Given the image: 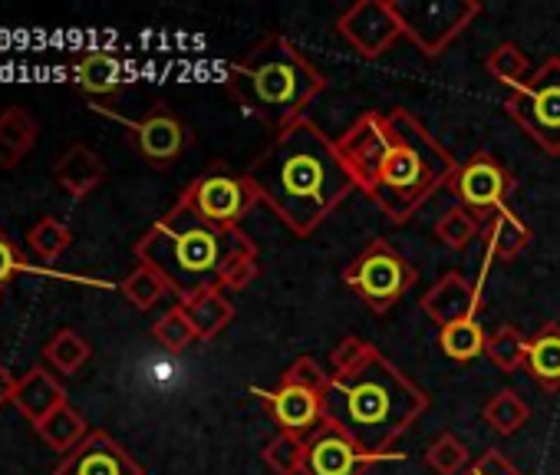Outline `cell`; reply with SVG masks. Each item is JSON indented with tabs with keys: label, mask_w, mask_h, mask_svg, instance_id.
<instances>
[{
	"label": "cell",
	"mask_w": 560,
	"mask_h": 475,
	"mask_svg": "<svg viewBox=\"0 0 560 475\" xmlns=\"http://www.w3.org/2000/svg\"><path fill=\"white\" fill-rule=\"evenodd\" d=\"M393 14L429 57H439L478 14L475 0H389Z\"/></svg>",
	"instance_id": "52a82bcc"
},
{
	"label": "cell",
	"mask_w": 560,
	"mask_h": 475,
	"mask_svg": "<svg viewBox=\"0 0 560 475\" xmlns=\"http://www.w3.org/2000/svg\"><path fill=\"white\" fill-rule=\"evenodd\" d=\"M337 149L357 188L399 224L455 178L452 155L406 109L360 116Z\"/></svg>",
	"instance_id": "6da1fadb"
},
{
	"label": "cell",
	"mask_w": 560,
	"mask_h": 475,
	"mask_svg": "<svg viewBox=\"0 0 560 475\" xmlns=\"http://www.w3.org/2000/svg\"><path fill=\"white\" fill-rule=\"evenodd\" d=\"M152 337H155L165 350H172V354H178V350H185V347H191V344L198 340V337H195V327L188 324V317H185V311H182V304H175L172 311H165V314L155 321Z\"/></svg>",
	"instance_id": "836d02e7"
},
{
	"label": "cell",
	"mask_w": 560,
	"mask_h": 475,
	"mask_svg": "<svg viewBox=\"0 0 560 475\" xmlns=\"http://www.w3.org/2000/svg\"><path fill=\"white\" fill-rule=\"evenodd\" d=\"M14 390H18V380H14V373L0 363V406H8V403H14Z\"/></svg>",
	"instance_id": "f35d334b"
},
{
	"label": "cell",
	"mask_w": 560,
	"mask_h": 475,
	"mask_svg": "<svg viewBox=\"0 0 560 475\" xmlns=\"http://www.w3.org/2000/svg\"><path fill=\"white\" fill-rule=\"evenodd\" d=\"M54 475H142V468L109 432L96 429L60 459Z\"/></svg>",
	"instance_id": "7c38bea8"
},
{
	"label": "cell",
	"mask_w": 560,
	"mask_h": 475,
	"mask_svg": "<svg viewBox=\"0 0 560 475\" xmlns=\"http://www.w3.org/2000/svg\"><path fill=\"white\" fill-rule=\"evenodd\" d=\"M244 178L257 201H267L301 238H307L357 188L337 142L307 119L280 129Z\"/></svg>",
	"instance_id": "3957f363"
},
{
	"label": "cell",
	"mask_w": 560,
	"mask_h": 475,
	"mask_svg": "<svg viewBox=\"0 0 560 475\" xmlns=\"http://www.w3.org/2000/svg\"><path fill=\"white\" fill-rule=\"evenodd\" d=\"M44 357H47L60 373H80L83 363L93 357V347H90V340H86L83 334H77V331H60V334L50 337Z\"/></svg>",
	"instance_id": "f546056e"
},
{
	"label": "cell",
	"mask_w": 560,
	"mask_h": 475,
	"mask_svg": "<svg viewBox=\"0 0 560 475\" xmlns=\"http://www.w3.org/2000/svg\"><path fill=\"white\" fill-rule=\"evenodd\" d=\"M481 419L501 432V436H514L527 419H530V406L514 393V390H501L494 393L485 406H481Z\"/></svg>",
	"instance_id": "484cf974"
},
{
	"label": "cell",
	"mask_w": 560,
	"mask_h": 475,
	"mask_svg": "<svg viewBox=\"0 0 560 475\" xmlns=\"http://www.w3.org/2000/svg\"><path fill=\"white\" fill-rule=\"evenodd\" d=\"M119 123L129 129V136H132L136 149L142 152V159L149 165H159V169L168 165V162H175L182 155L185 142H188V129L165 106H155L139 123H129V119H119Z\"/></svg>",
	"instance_id": "4fadbf2b"
},
{
	"label": "cell",
	"mask_w": 560,
	"mask_h": 475,
	"mask_svg": "<svg viewBox=\"0 0 560 475\" xmlns=\"http://www.w3.org/2000/svg\"><path fill=\"white\" fill-rule=\"evenodd\" d=\"M439 344H442V354L452 357V360H475L485 354V344H488V334L481 331L478 317H465V321H455L448 327L439 331Z\"/></svg>",
	"instance_id": "d4e9b609"
},
{
	"label": "cell",
	"mask_w": 560,
	"mask_h": 475,
	"mask_svg": "<svg viewBox=\"0 0 560 475\" xmlns=\"http://www.w3.org/2000/svg\"><path fill=\"white\" fill-rule=\"evenodd\" d=\"M504 109L547 152H560V60H544L527 80L511 86Z\"/></svg>",
	"instance_id": "8992f818"
},
{
	"label": "cell",
	"mask_w": 560,
	"mask_h": 475,
	"mask_svg": "<svg viewBox=\"0 0 560 475\" xmlns=\"http://www.w3.org/2000/svg\"><path fill=\"white\" fill-rule=\"evenodd\" d=\"M340 34L347 37V44L357 54L380 57L402 34V24L393 14V4H383V0H363V4L350 8L340 18Z\"/></svg>",
	"instance_id": "8fae6325"
},
{
	"label": "cell",
	"mask_w": 560,
	"mask_h": 475,
	"mask_svg": "<svg viewBox=\"0 0 560 475\" xmlns=\"http://www.w3.org/2000/svg\"><path fill=\"white\" fill-rule=\"evenodd\" d=\"M178 304H182L188 324L195 327V337L198 340L218 337L231 324V314H234V308L224 298V291H198V294H191V298H185Z\"/></svg>",
	"instance_id": "ffe728a7"
},
{
	"label": "cell",
	"mask_w": 560,
	"mask_h": 475,
	"mask_svg": "<svg viewBox=\"0 0 560 475\" xmlns=\"http://www.w3.org/2000/svg\"><path fill=\"white\" fill-rule=\"evenodd\" d=\"M228 86L254 116L277 126H291L324 90V77L291 40L270 37L257 44L247 57L231 63Z\"/></svg>",
	"instance_id": "5b68a950"
},
{
	"label": "cell",
	"mask_w": 560,
	"mask_h": 475,
	"mask_svg": "<svg viewBox=\"0 0 560 475\" xmlns=\"http://www.w3.org/2000/svg\"><path fill=\"white\" fill-rule=\"evenodd\" d=\"M54 175H57V185H60L70 198H77V201H80V198L93 195V192L103 185V178H106V165H103L100 152H93L90 146L77 142V146H70V149L60 155V162H57Z\"/></svg>",
	"instance_id": "ac0fdd59"
},
{
	"label": "cell",
	"mask_w": 560,
	"mask_h": 475,
	"mask_svg": "<svg viewBox=\"0 0 560 475\" xmlns=\"http://www.w3.org/2000/svg\"><path fill=\"white\" fill-rule=\"evenodd\" d=\"M34 432L50 445V449H57V452H73L86 436H90V429H86V419H83V413L80 409H73L70 403H63V406H57L40 426H34Z\"/></svg>",
	"instance_id": "7402d4cb"
},
{
	"label": "cell",
	"mask_w": 560,
	"mask_h": 475,
	"mask_svg": "<svg viewBox=\"0 0 560 475\" xmlns=\"http://www.w3.org/2000/svg\"><path fill=\"white\" fill-rule=\"evenodd\" d=\"M188 211H195L201 221L218 224V228H237V221L250 211V205L257 201L254 188L247 178H234V175H201L195 178L182 198H178Z\"/></svg>",
	"instance_id": "9c48e42d"
},
{
	"label": "cell",
	"mask_w": 560,
	"mask_h": 475,
	"mask_svg": "<svg viewBox=\"0 0 560 475\" xmlns=\"http://www.w3.org/2000/svg\"><path fill=\"white\" fill-rule=\"evenodd\" d=\"M327 376H330V373H327L314 357H298V360L288 367V373H284V380H280V383H291V386H304V390L324 393Z\"/></svg>",
	"instance_id": "d590c367"
},
{
	"label": "cell",
	"mask_w": 560,
	"mask_h": 475,
	"mask_svg": "<svg viewBox=\"0 0 560 475\" xmlns=\"http://www.w3.org/2000/svg\"><path fill=\"white\" fill-rule=\"evenodd\" d=\"M254 393L264 396V403L270 406L280 432L311 436L324 422V399L314 390L280 383V390H273V393H264V390H254Z\"/></svg>",
	"instance_id": "9a60e30c"
},
{
	"label": "cell",
	"mask_w": 560,
	"mask_h": 475,
	"mask_svg": "<svg viewBox=\"0 0 560 475\" xmlns=\"http://www.w3.org/2000/svg\"><path fill=\"white\" fill-rule=\"evenodd\" d=\"M527 344H530V340H527L517 327L504 324V327H498V331L488 337L485 354L491 357L494 367H501L504 373H514V370L527 367Z\"/></svg>",
	"instance_id": "f1b7e54d"
},
{
	"label": "cell",
	"mask_w": 560,
	"mask_h": 475,
	"mask_svg": "<svg viewBox=\"0 0 560 475\" xmlns=\"http://www.w3.org/2000/svg\"><path fill=\"white\" fill-rule=\"evenodd\" d=\"M488 73H491L501 86H517L521 80L530 77V63H527V57L521 54V47L504 44V47H498V50L488 57Z\"/></svg>",
	"instance_id": "e575fe53"
},
{
	"label": "cell",
	"mask_w": 560,
	"mask_h": 475,
	"mask_svg": "<svg viewBox=\"0 0 560 475\" xmlns=\"http://www.w3.org/2000/svg\"><path fill=\"white\" fill-rule=\"evenodd\" d=\"M425 462H429V468L439 472V475H462V472L471 465V455H468V449H465V442H462L458 436L442 432V436L429 445Z\"/></svg>",
	"instance_id": "d6a6232c"
},
{
	"label": "cell",
	"mask_w": 560,
	"mask_h": 475,
	"mask_svg": "<svg viewBox=\"0 0 560 475\" xmlns=\"http://www.w3.org/2000/svg\"><path fill=\"white\" fill-rule=\"evenodd\" d=\"M27 245H31V252H34L40 262H57V258L73 245V231H70L60 218L47 215L44 221H37V224L31 228Z\"/></svg>",
	"instance_id": "4dcf8cb0"
},
{
	"label": "cell",
	"mask_w": 560,
	"mask_h": 475,
	"mask_svg": "<svg viewBox=\"0 0 560 475\" xmlns=\"http://www.w3.org/2000/svg\"><path fill=\"white\" fill-rule=\"evenodd\" d=\"M304 439H307L304 475H360L363 465H370V462H396V459L402 462L406 459V455H370V452L357 449L327 419Z\"/></svg>",
	"instance_id": "30bf717a"
},
{
	"label": "cell",
	"mask_w": 560,
	"mask_h": 475,
	"mask_svg": "<svg viewBox=\"0 0 560 475\" xmlns=\"http://www.w3.org/2000/svg\"><path fill=\"white\" fill-rule=\"evenodd\" d=\"M478 234H481V218H478L471 208H465V205L448 208V211L435 221V238H439V242H442L445 248H452V252L468 248Z\"/></svg>",
	"instance_id": "4316f807"
},
{
	"label": "cell",
	"mask_w": 560,
	"mask_h": 475,
	"mask_svg": "<svg viewBox=\"0 0 560 475\" xmlns=\"http://www.w3.org/2000/svg\"><path fill=\"white\" fill-rule=\"evenodd\" d=\"M458 195L465 201V208L471 211H504V195L511 188L508 172L491 159V155H475L458 175H455Z\"/></svg>",
	"instance_id": "5bb4252c"
},
{
	"label": "cell",
	"mask_w": 560,
	"mask_h": 475,
	"mask_svg": "<svg viewBox=\"0 0 560 475\" xmlns=\"http://www.w3.org/2000/svg\"><path fill=\"white\" fill-rule=\"evenodd\" d=\"M478 304H481V285H471L458 271L445 275L422 294V311H425V317H432L439 324V331L455 321L478 317Z\"/></svg>",
	"instance_id": "2e32d148"
},
{
	"label": "cell",
	"mask_w": 560,
	"mask_h": 475,
	"mask_svg": "<svg viewBox=\"0 0 560 475\" xmlns=\"http://www.w3.org/2000/svg\"><path fill=\"white\" fill-rule=\"evenodd\" d=\"M119 291H122L126 301L136 304L139 311H149V308H155L165 294H172V288L165 285V278H162L155 268H149V265H139V268L122 281Z\"/></svg>",
	"instance_id": "1f68e13d"
},
{
	"label": "cell",
	"mask_w": 560,
	"mask_h": 475,
	"mask_svg": "<svg viewBox=\"0 0 560 475\" xmlns=\"http://www.w3.org/2000/svg\"><path fill=\"white\" fill-rule=\"evenodd\" d=\"M63 403H67V390H63V383H60L50 370L34 367V370H27V373L18 380L14 406L21 409V416H24L27 422L40 426V422H44L57 406H63Z\"/></svg>",
	"instance_id": "e0dca14e"
},
{
	"label": "cell",
	"mask_w": 560,
	"mask_h": 475,
	"mask_svg": "<svg viewBox=\"0 0 560 475\" xmlns=\"http://www.w3.org/2000/svg\"><path fill=\"white\" fill-rule=\"evenodd\" d=\"M343 281L373 308V311H389L416 281L412 265L396 255L386 242H373L347 271Z\"/></svg>",
	"instance_id": "ba28073f"
},
{
	"label": "cell",
	"mask_w": 560,
	"mask_h": 475,
	"mask_svg": "<svg viewBox=\"0 0 560 475\" xmlns=\"http://www.w3.org/2000/svg\"><path fill=\"white\" fill-rule=\"evenodd\" d=\"M24 268H27V258L14 245V238L8 231H0V288L11 285Z\"/></svg>",
	"instance_id": "8d00e7d4"
},
{
	"label": "cell",
	"mask_w": 560,
	"mask_h": 475,
	"mask_svg": "<svg viewBox=\"0 0 560 475\" xmlns=\"http://www.w3.org/2000/svg\"><path fill=\"white\" fill-rule=\"evenodd\" d=\"M37 146V123L27 109L11 106L0 113V169H18Z\"/></svg>",
	"instance_id": "d6986e66"
},
{
	"label": "cell",
	"mask_w": 560,
	"mask_h": 475,
	"mask_svg": "<svg viewBox=\"0 0 560 475\" xmlns=\"http://www.w3.org/2000/svg\"><path fill=\"white\" fill-rule=\"evenodd\" d=\"M327 373L324 419L370 455H402L389 449L429 409L425 393L360 337L337 344Z\"/></svg>",
	"instance_id": "7a4b0ae2"
},
{
	"label": "cell",
	"mask_w": 560,
	"mask_h": 475,
	"mask_svg": "<svg viewBox=\"0 0 560 475\" xmlns=\"http://www.w3.org/2000/svg\"><path fill=\"white\" fill-rule=\"evenodd\" d=\"M77 83L90 93V96H106L116 93L122 83V63L113 54H86L77 60L73 67Z\"/></svg>",
	"instance_id": "cb8c5ba5"
},
{
	"label": "cell",
	"mask_w": 560,
	"mask_h": 475,
	"mask_svg": "<svg viewBox=\"0 0 560 475\" xmlns=\"http://www.w3.org/2000/svg\"><path fill=\"white\" fill-rule=\"evenodd\" d=\"M462 475H524L514 468L511 459H504L501 452H485L481 459H471V465Z\"/></svg>",
	"instance_id": "74e56055"
},
{
	"label": "cell",
	"mask_w": 560,
	"mask_h": 475,
	"mask_svg": "<svg viewBox=\"0 0 560 475\" xmlns=\"http://www.w3.org/2000/svg\"><path fill=\"white\" fill-rule=\"evenodd\" d=\"M527 370L534 373V380L540 386H547V390L560 386V327L557 324H547L530 337Z\"/></svg>",
	"instance_id": "44dd1931"
},
{
	"label": "cell",
	"mask_w": 560,
	"mask_h": 475,
	"mask_svg": "<svg viewBox=\"0 0 560 475\" xmlns=\"http://www.w3.org/2000/svg\"><path fill=\"white\" fill-rule=\"evenodd\" d=\"M304 459H307V439L294 432H277L264 449V462L273 475L304 472Z\"/></svg>",
	"instance_id": "83f0119b"
},
{
	"label": "cell",
	"mask_w": 560,
	"mask_h": 475,
	"mask_svg": "<svg viewBox=\"0 0 560 475\" xmlns=\"http://www.w3.org/2000/svg\"><path fill=\"white\" fill-rule=\"evenodd\" d=\"M527 242H530V231L524 228V221H521L511 208L498 211L494 221H491V228H488V255H485V268H491L494 258H514V255H521V252L527 248Z\"/></svg>",
	"instance_id": "603a6c76"
},
{
	"label": "cell",
	"mask_w": 560,
	"mask_h": 475,
	"mask_svg": "<svg viewBox=\"0 0 560 475\" xmlns=\"http://www.w3.org/2000/svg\"><path fill=\"white\" fill-rule=\"evenodd\" d=\"M136 258L155 268L178 301L198 291H241L257 275V248L241 228L208 224L182 201L139 238Z\"/></svg>",
	"instance_id": "277c9868"
}]
</instances>
